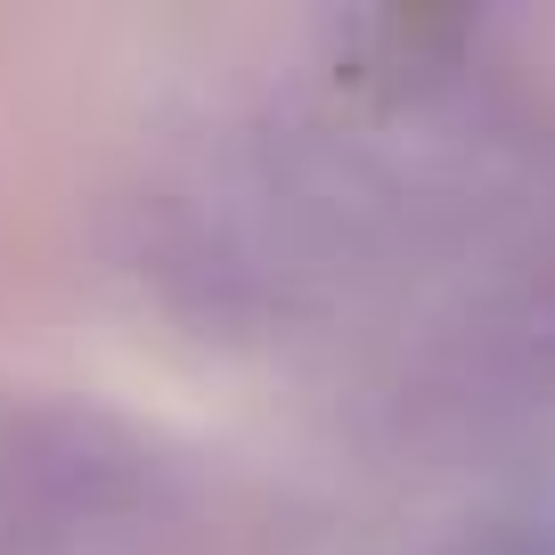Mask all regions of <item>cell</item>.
Returning a JSON list of instances; mask_svg holds the SVG:
<instances>
[{
    "mask_svg": "<svg viewBox=\"0 0 555 555\" xmlns=\"http://www.w3.org/2000/svg\"><path fill=\"white\" fill-rule=\"evenodd\" d=\"M441 555H555V522H490V531H474V539H457V547H441Z\"/></svg>",
    "mask_w": 555,
    "mask_h": 555,
    "instance_id": "2",
    "label": "cell"
},
{
    "mask_svg": "<svg viewBox=\"0 0 555 555\" xmlns=\"http://www.w3.org/2000/svg\"><path fill=\"white\" fill-rule=\"evenodd\" d=\"M180 482L106 416L0 409V555H164Z\"/></svg>",
    "mask_w": 555,
    "mask_h": 555,
    "instance_id": "1",
    "label": "cell"
}]
</instances>
